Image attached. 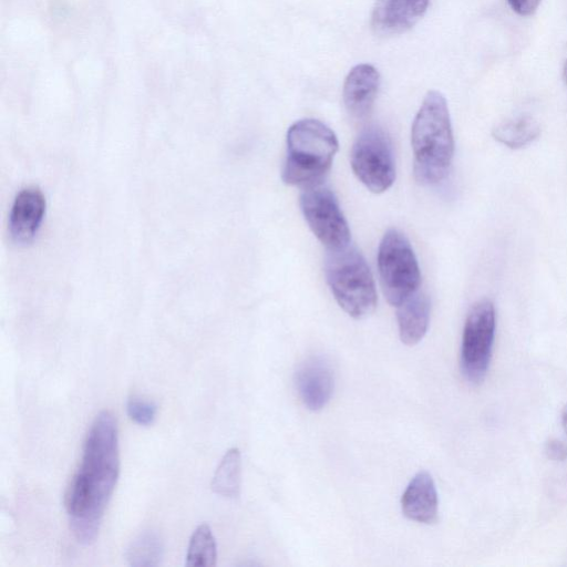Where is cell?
Returning a JSON list of instances; mask_svg holds the SVG:
<instances>
[{"label":"cell","instance_id":"obj_1","mask_svg":"<svg viewBox=\"0 0 567 567\" xmlns=\"http://www.w3.org/2000/svg\"><path fill=\"white\" fill-rule=\"evenodd\" d=\"M118 474L116 421L111 412L102 411L91 424L81 465L65 496L70 527L79 543L89 545L95 540Z\"/></svg>","mask_w":567,"mask_h":567},{"label":"cell","instance_id":"obj_2","mask_svg":"<svg viewBox=\"0 0 567 567\" xmlns=\"http://www.w3.org/2000/svg\"><path fill=\"white\" fill-rule=\"evenodd\" d=\"M413 173L424 185L442 182L454 155V137L445 97L439 91L426 93L411 130Z\"/></svg>","mask_w":567,"mask_h":567},{"label":"cell","instance_id":"obj_3","mask_svg":"<svg viewBox=\"0 0 567 567\" xmlns=\"http://www.w3.org/2000/svg\"><path fill=\"white\" fill-rule=\"evenodd\" d=\"M338 146L334 132L319 120L295 122L287 132L284 183L303 188L320 184L332 165Z\"/></svg>","mask_w":567,"mask_h":567},{"label":"cell","instance_id":"obj_4","mask_svg":"<svg viewBox=\"0 0 567 567\" xmlns=\"http://www.w3.org/2000/svg\"><path fill=\"white\" fill-rule=\"evenodd\" d=\"M324 274L330 290L342 310L354 319L373 312L377 290L363 255L350 244L328 250Z\"/></svg>","mask_w":567,"mask_h":567},{"label":"cell","instance_id":"obj_5","mask_svg":"<svg viewBox=\"0 0 567 567\" xmlns=\"http://www.w3.org/2000/svg\"><path fill=\"white\" fill-rule=\"evenodd\" d=\"M378 268L382 291L388 302L398 307L419 290L421 272L408 237L395 228L382 237L378 250Z\"/></svg>","mask_w":567,"mask_h":567},{"label":"cell","instance_id":"obj_6","mask_svg":"<svg viewBox=\"0 0 567 567\" xmlns=\"http://www.w3.org/2000/svg\"><path fill=\"white\" fill-rule=\"evenodd\" d=\"M354 175L372 193L388 190L395 179V161L389 135L369 126L355 138L350 154Z\"/></svg>","mask_w":567,"mask_h":567},{"label":"cell","instance_id":"obj_7","mask_svg":"<svg viewBox=\"0 0 567 567\" xmlns=\"http://www.w3.org/2000/svg\"><path fill=\"white\" fill-rule=\"evenodd\" d=\"M495 308L489 299L475 302L466 317L461 347V370L471 383H480L488 370L495 337Z\"/></svg>","mask_w":567,"mask_h":567},{"label":"cell","instance_id":"obj_8","mask_svg":"<svg viewBox=\"0 0 567 567\" xmlns=\"http://www.w3.org/2000/svg\"><path fill=\"white\" fill-rule=\"evenodd\" d=\"M303 217L317 239L328 249L350 244V229L333 192L320 184L303 188L300 196Z\"/></svg>","mask_w":567,"mask_h":567},{"label":"cell","instance_id":"obj_9","mask_svg":"<svg viewBox=\"0 0 567 567\" xmlns=\"http://www.w3.org/2000/svg\"><path fill=\"white\" fill-rule=\"evenodd\" d=\"M430 0H375L371 28L380 37L409 31L424 16Z\"/></svg>","mask_w":567,"mask_h":567},{"label":"cell","instance_id":"obj_10","mask_svg":"<svg viewBox=\"0 0 567 567\" xmlns=\"http://www.w3.org/2000/svg\"><path fill=\"white\" fill-rule=\"evenodd\" d=\"M295 382L302 403L311 411L321 410L331 399L333 372L329 362L321 357H312L301 363Z\"/></svg>","mask_w":567,"mask_h":567},{"label":"cell","instance_id":"obj_11","mask_svg":"<svg viewBox=\"0 0 567 567\" xmlns=\"http://www.w3.org/2000/svg\"><path fill=\"white\" fill-rule=\"evenodd\" d=\"M380 85L379 71L360 63L348 73L342 90L346 110L354 118L365 117L372 110Z\"/></svg>","mask_w":567,"mask_h":567},{"label":"cell","instance_id":"obj_12","mask_svg":"<svg viewBox=\"0 0 567 567\" xmlns=\"http://www.w3.org/2000/svg\"><path fill=\"white\" fill-rule=\"evenodd\" d=\"M45 212V199L39 188L28 187L16 197L9 215V233L18 243L31 240Z\"/></svg>","mask_w":567,"mask_h":567},{"label":"cell","instance_id":"obj_13","mask_svg":"<svg viewBox=\"0 0 567 567\" xmlns=\"http://www.w3.org/2000/svg\"><path fill=\"white\" fill-rule=\"evenodd\" d=\"M402 513L411 520L432 524L437 518L439 499L434 481L427 472H419L408 484L401 498Z\"/></svg>","mask_w":567,"mask_h":567},{"label":"cell","instance_id":"obj_14","mask_svg":"<svg viewBox=\"0 0 567 567\" xmlns=\"http://www.w3.org/2000/svg\"><path fill=\"white\" fill-rule=\"evenodd\" d=\"M396 308L401 341L406 346L416 344L425 336L429 327L431 302L427 295L419 289Z\"/></svg>","mask_w":567,"mask_h":567},{"label":"cell","instance_id":"obj_15","mask_svg":"<svg viewBox=\"0 0 567 567\" xmlns=\"http://www.w3.org/2000/svg\"><path fill=\"white\" fill-rule=\"evenodd\" d=\"M540 126L530 115H519L503 121L493 128V136L503 145L516 150L522 148L538 137Z\"/></svg>","mask_w":567,"mask_h":567},{"label":"cell","instance_id":"obj_16","mask_svg":"<svg viewBox=\"0 0 567 567\" xmlns=\"http://www.w3.org/2000/svg\"><path fill=\"white\" fill-rule=\"evenodd\" d=\"M240 452L229 449L219 462L213 476L210 487L218 495L234 498L240 493Z\"/></svg>","mask_w":567,"mask_h":567},{"label":"cell","instance_id":"obj_17","mask_svg":"<svg viewBox=\"0 0 567 567\" xmlns=\"http://www.w3.org/2000/svg\"><path fill=\"white\" fill-rule=\"evenodd\" d=\"M125 557L134 567L158 566L163 557V542L155 532H142L130 543Z\"/></svg>","mask_w":567,"mask_h":567},{"label":"cell","instance_id":"obj_18","mask_svg":"<svg viewBox=\"0 0 567 567\" xmlns=\"http://www.w3.org/2000/svg\"><path fill=\"white\" fill-rule=\"evenodd\" d=\"M217 545L207 524L199 525L193 533L186 554L187 567H212L216 565Z\"/></svg>","mask_w":567,"mask_h":567},{"label":"cell","instance_id":"obj_19","mask_svg":"<svg viewBox=\"0 0 567 567\" xmlns=\"http://www.w3.org/2000/svg\"><path fill=\"white\" fill-rule=\"evenodd\" d=\"M126 412L132 421L140 425H150L154 422L157 405L154 402L131 396L126 401Z\"/></svg>","mask_w":567,"mask_h":567},{"label":"cell","instance_id":"obj_20","mask_svg":"<svg viewBox=\"0 0 567 567\" xmlns=\"http://www.w3.org/2000/svg\"><path fill=\"white\" fill-rule=\"evenodd\" d=\"M542 0H507L511 9L518 16H532L538 8Z\"/></svg>","mask_w":567,"mask_h":567},{"label":"cell","instance_id":"obj_21","mask_svg":"<svg viewBox=\"0 0 567 567\" xmlns=\"http://www.w3.org/2000/svg\"><path fill=\"white\" fill-rule=\"evenodd\" d=\"M545 452L547 456L554 461H564L567 458V446L556 439L547 442Z\"/></svg>","mask_w":567,"mask_h":567},{"label":"cell","instance_id":"obj_22","mask_svg":"<svg viewBox=\"0 0 567 567\" xmlns=\"http://www.w3.org/2000/svg\"><path fill=\"white\" fill-rule=\"evenodd\" d=\"M561 423H563L564 431L567 435V405L564 408V411L561 414Z\"/></svg>","mask_w":567,"mask_h":567},{"label":"cell","instance_id":"obj_23","mask_svg":"<svg viewBox=\"0 0 567 567\" xmlns=\"http://www.w3.org/2000/svg\"><path fill=\"white\" fill-rule=\"evenodd\" d=\"M563 76H564V80H565V83L567 85V60L565 61L564 63V68H563Z\"/></svg>","mask_w":567,"mask_h":567}]
</instances>
